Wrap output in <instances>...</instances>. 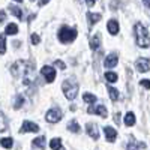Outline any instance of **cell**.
Wrapping results in <instances>:
<instances>
[{"label":"cell","instance_id":"6da1fadb","mask_svg":"<svg viewBox=\"0 0 150 150\" xmlns=\"http://www.w3.org/2000/svg\"><path fill=\"white\" fill-rule=\"evenodd\" d=\"M12 74L17 75V77L20 78H24V83L29 84L30 80L33 78V68L30 65H27L26 62H17V63L14 65V68H12Z\"/></svg>","mask_w":150,"mask_h":150},{"label":"cell","instance_id":"7a4b0ae2","mask_svg":"<svg viewBox=\"0 0 150 150\" xmlns=\"http://www.w3.org/2000/svg\"><path fill=\"white\" fill-rule=\"evenodd\" d=\"M135 39H137L138 47H141V48L150 47V38H149L147 29L143 26V24H140V23L135 24Z\"/></svg>","mask_w":150,"mask_h":150},{"label":"cell","instance_id":"3957f363","mask_svg":"<svg viewBox=\"0 0 150 150\" xmlns=\"http://www.w3.org/2000/svg\"><path fill=\"white\" fill-rule=\"evenodd\" d=\"M62 90H63L65 96L69 99V101H72V99H75V96H77V93H78V84L72 78H69L62 84Z\"/></svg>","mask_w":150,"mask_h":150},{"label":"cell","instance_id":"277c9868","mask_svg":"<svg viewBox=\"0 0 150 150\" xmlns=\"http://www.w3.org/2000/svg\"><path fill=\"white\" fill-rule=\"evenodd\" d=\"M57 36H59V39H60L62 42L69 44V42H72L75 38H77V30H75V29H69V27L63 26V27L59 30Z\"/></svg>","mask_w":150,"mask_h":150},{"label":"cell","instance_id":"5b68a950","mask_svg":"<svg viewBox=\"0 0 150 150\" xmlns=\"http://www.w3.org/2000/svg\"><path fill=\"white\" fill-rule=\"evenodd\" d=\"M62 117H63V114H62V111L59 110V108H53V110H50L48 112H47V122H50V123H57V122H60L62 120Z\"/></svg>","mask_w":150,"mask_h":150},{"label":"cell","instance_id":"8992f818","mask_svg":"<svg viewBox=\"0 0 150 150\" xmlns=\"http://www.w3.org/2000/svg\"><path fill=\"white\" fill-rule=\"evenodd\" d=\"M87 112H89V114H99L101 117H107V116H108L107 108L102 107V105H92V107H89Z\"/></svg>","mask_w":150,"mask_h":150},{"label":"cell","instance_id":"52a82bcc","mask_svg":"<svg viewBox=\"0 0 150 150\" xmlns=\"http://www.w3.org/2000/svg\"><path fill=\"white\" fill-rule=\"evenodd\" d=\"M41 72H42V75L45 77V80H47L48 83H53V81H54V78H56V71H54L53 66H44Z\"/></svg>","mask_w":150,"mask_h":150},{"label":"cell","instance_id":"ba28073f","mask_svg":"<svg viewBox=\"0 0 150 150\" xmlns=\"http://www.w3.org/2000/svg\"><path fill=\"white\" fill-rule=\"evenodd\" d=\"M135 68L138 72H149L150 71V60L146 59H138L135 62Z\"/></svg>","mask_w":150,"mask_h":150},{"label":"cell","instance_id":"9c48e42d","mask_svg":"<svg viewBox=\"0 0 150 150\" xmlns=\"http://www.w3.org/2000/svg\"><path fill=\"white\" fill-rule=\"evenodd\" d=\"M117 62H119V56L116 53H112V54H110V56L105 57L104 66L105 68H114V66H117Z\"/></svg>","mask_w":150,"mask_h":150},{"label":"cell","instance_id":"30bf717a","mask_svg":"<svg viewBox=\"0 0 150 150\" xmlns=\"http://www.w3.org/2000/svg\"><path fill=\"white\" fill-rule=\"evenodd\" d=\"M38 131H39V126H38L36 123H33V122H24L23 128L20 129L21 134H24V132H38Z\"/></svg>","mask_w":150,"mask_h":150},{"label":"cell","instance_id":"8fae6325","mask_svg":"<svg viewBox=\"0 0 150 150\" xmlns=\"http://www.w3.org/2000/svg\"><path fill=\"white\" fill-rule=\"evenodd\" d=\"M86 131H87V134H89L93 140H98L99 138V129H98V126H95V125H87L86 126Z\"/></svg>","mask_w":150,"mask_h":150},{"label":"cell","instance_id":"7c38bea8","mask_svg":"<svg viewBox=\"0 0 150 150\" xmlns=\"http://www.w3.org/2000/svg\"><path fill=\"white\" fill-rule=\"evenodd\" d=\"M104 132H105V135H107V140H108L110 143L116 141L117 132H116L114 129H112V128H110V126H105V128H104Z\"/></svg>","mask_w":150,"mask_h":150},{"label":"cell","instance_id":"4fadbf2b","mask_svg":"<svg viewBox=\"0 0 150 150\" xmlns=\"http://www.w3.org/2000/svg\"><path fill=\"white\" fill-rule=\"evenodd\" d=\"M107 27H108V32L111 35H117V32H119V23L116 20H111V21H108Z\"/></svg>","mask_w":150,"mask_h":150},{"label":"cell","instance_id":"5bb4252c","mask_svg":"<svg viewBox=\"0 0 150 150\" xmlns=\"http://www.w3.org/2000/svg\"><path fill=\"white\" fill-rule=\"evenodd\" d=\"M99 45H101V35L96 33V35L92 38V41H90V48L93 50V51H96V50L99 48Z\"/></svg>","mask_w":150,"mask_h":150},{"label":"cell","instance_id":"9a60e30c","mask_svg":"<svg viewBox=\"0 0 150 150\" xmlns=\"http://www.w3.org/2000/svg\"><path fill=\"white\" fill-rule=\"evenodd\" d=\"M146 147V143H138L135 140H131L129 144H128V150H140V149H144Z\"/></svg>","mask_w":150,"mask_h":150},{"label":"cell","instance_id":"2e32d148","mask_svg":"<svg viewBox=\"0 0 150 150\" xmlns=\"http://www.w3.org/2000/svg\"><path fill=\"white\" fill-rule=\"evenodd\" d=\"M33 146L35 147H39L41 150L45 149V137H38V138L33 140Z\"/></svg>","mask_w":150,"mask_h":150},{"label":"cell","instance_id":"e0dca14e","mask_svg":"<svg viewBox=\"0 0 150 150\" xmlns=\"http://www.w3.org/2000/svg\"><path fill=\"white\" fill-rule=\"evenodd\" d=\"M50 147H51L53 150H63V146H62L60 138H53L51 143H50Z\"/></svg>","mask_w":150,"mask_h":150},{"label":"cell","instance_id":"ac0fdd59","mask_svg":"<svg viewBox=\"0 0 150 150\" xmlns=\"http://www.w3.org/2000/svg\"><path fill=\"white\" fill-rule=\"evenodd\" d=\"M134 123H135L134 112H128V114L125 116V125H126V126H134Z\"/></svg>","mask_w":150,"mask_h":150},{"label":"cell","instance_id":"d6986e66","mask_svg":"<svg viewBox=\"0 0 150 150\" xmlns=\"http://www.w3.org/2000/svg\"><path fill=\"white\" fill-rule=\"evenodd\" d=\"M18 33V26L14 23H11L6 26V35H17Z\"/></svg>","mask_w":150,"mask_h":150},{"label":"cell","instance_id":"ffe728a7","mask_svg":"<svg viewBox=\"0 0 150 150\" xmlns=\"http://www.w3.org/2000/svg\"><path fill=\"white\" fill-rule=\"evenodd\" d=\"M108 95L111 98V101H114V102L119 99V92H117V89H114V87H108Z\"/></svg>","mask_w":150,"mask_h":150},{"label":"cell","instance_id":"44dd1931","mask_svg":"<svg viewBox=\"0 0 150 150\" xmlns=\"http://www.w3.org/2000/svg\"><path fill=\"white\" fill-rule=\"evenodd\" d=\"M87 18H89L90 24H95V23H98L99 20H101V14H92V12H89V14H87Z\"/></svg>","mask_w":150,"mask_h":150},{"label":"cell","instance_id":"7402d4cb","mask_svg":"<svg viewBox=\"0 0 150 150\" xmlns=\"http://www.w3.org/2000/svg\"><path fill=\"white\" fill-rule=\"evenodd\" d=\"M0 144H2L5 149H11V147H12V144H14V141H12V138L6 137V138H2V140H0Z\"/></svg>","mask_w":150,"mask_h":150},{"label":"cell","instance_id":"603a6c76","mask_svg":"<svg viewBox=\"0 0 150 150\" xmlns=\"http://www.w3.org/2000/svg\"><path fill=\"white\" fill-rule=\"evenodd\" d=\"M9 11H11V12H12V14H14L17 18L23 20V12H21V9H20V8H17V6H11V8H9Z\"/></svg>","mask_w":150,"mask_h":150},{"label":"cell","instance_id":"cb8c5ba5","mask_svg":"<svg viewBox=\"0 0 150 150\" xmlns=\"http://www.w3.org/2000/svg\"><path fill=\"white\" fill-rule=\"evenodd\" d=\"M6 51V39L5 35H0V54H5Z\"/></svg>","mask_w":150,"mask_h":150},{"label":"cell","instance_id":"d4e9b609","mask_svg":"<svg viewBox=\"0 0 150 150\" xmlns=\"http://www.w3.org/2000/svg\"><path fill=\"white\" fill-rule=\"evenodd\" d=\"M68 129L71 131V132H80V126H78V123L77 122H69V125H68Z\"/></svg>","mask_w":150,"mask_h":150},{"label":"cell","instance_id":"484cf974","mask_svg":"<svg viewBox=\"0 0 150 150\" xmlns=\"http://www.w3.org/2000/svg\"><path fill=\"white\" fill-rule=\"evenodd\" d=\"M83 99H84L86 102H89V104H95L96 102V96L95 95H90V93H84Z\"/></svg>","mask_w":150,"mask_h":150},{"label":"cell","instance_id":"4316f807","mask_svg":"<svg viewBox=\"0 0 150 150\" xmlns=\"http://www.w3.org/2000/svg\"><path fill=\"white\" fill-rule=\"evenodd\" d=\"M105 78H107V81H110V83H116V81H117V74H114V72H107V74H105Z\"/></svg>","mask_w":150,"mask_h":150},{"label":"cell","instance_id":"83f0119b","mask_svg":"<svg viewBox=\"0 0 150 150\" xmlns=\"http://www.w3.org/2000/svg\"><path fill=\"white\" fill-rule=\"evenodd\" d=\"M6 129V119H5V114L0 111V132H3Z\"/></svg>","mask_w":150,"mask_h":150},{"label":"cell","instance_id":"f1b7e54d","mask_svg":"<svg viewBox=\"0 0 150 150\" xmlns=\"http://www.w3.org/2000/svg\"><path fill=\"white\" fill-rule=\"evenodd\" d=\"M23 102H24V98H23V96H17V98H15V104H14V108H15V110H18V108L23 105Z\"/></svg>","mask_w":150,"mask_h":150},{"label":"cell","instance_id":"f546056e","mask_svg":"<svg viewBox=\"0 0 150 150\" xmlns=\"http://www.w3.org/2000/svg\"><path fill=\"white\" fill-rule=\"evenodd\" d=\"M39 41H41V38L38 36L36 33H35V35H32V44H35V45H36V44H39Z\"/></svg>","mask_w":150,"mask_h":150},{"label":"cell","instance_id":"4dcf8cb0","mask_svg":"<svg viewBox=\"0 0 150 150\" xmlns=\"http://www.w3.org/2000/svg\"><path fill=\"white\" fill-rule=\"evenodd\" d=\"M140 84H141L143 87H146V89H150V81H149V80H141Z\"/></svg>","mask_w":150,"mask_h":150},{"label":"cell","instance_id":"1f68e13d","mask_svg":"<svg viewBox=\"0 0 150 150\" xmlns=\"http://www.w3.org/2000/svg\"><path fill=\"white\" fill-rule=\"evenodd\" d=\"M54 65H56L57 68H60V69H65V68H66V66H65V63H63V62H60V60H57Z\"/></svg>","mask_w":150,"mask_h":150},{"label":"cell","instance_id":"d6a6232c","mask_svg":"<svg viewBox=\"0 0 150 150\" xmlns=\"http://www.w3.org/2000/svg\"><path fill=\"white\" fill-rule=\"evenodd\" d=\"M5 20H6V14H5L3 11H0V24L5 23Z\"/></svg>","mask_w":150,"mask_h":150},{"label":"cell","instance_id":"836d02e7","mask_svg":"<svg viewBox=\"0 0 150 150\" xmlns=\"http://www.w3.org/2000/svg\"><path fill=\"white\" fill-rule=\"evenodd\" d=\"M86 2H87V5H89V6H93L96 0H86Z\"/></svg>","mask_w":150,"mask_h":150},{"label":"cell","instance_id":"e575fe53","mask_svg":"<svg viewBox=\"0 0 150 150\" xmlns=\"http://www.w3.org/2000/svg\"><path fill=\"white\" fill-rule=\"evenodd\" d=\"M48 2H50V0H39V2H38V3H39V5L42 6V5H45V3H48Z\"/></svg>","mask_w":150,"mask_h":150},{"label":"cell","instance_id":"d590c367","mask_svg":"<svg viewBox=\"0 0 150 150\" xmlns=\"http://www.w3.org/2000/svg\"><path fill=\"white\" fill-rule=\"evenodd\" d=\"M143 2H144V5H146L147 8H150V0H143Z\"/></svg>","mask_w":150,"mask_h":150},{"label":"cell","instance_id":"8d00e7d4","mask_svg":"<svg viewBox=\"0 0 150 150\" xmlns=\"http://www.w3.org/2000/svg\"><path fill=\"white\" fill-rule=\"evenodd\" d=\"M15 2H23V0H15Z\"/></svg>","mask_w":150,"mask_h":150},{"label":"cell","instance_id":"74e56055","mask_svg":"<svg viewBox=\"0 0 150 150\" xmlns=\"http://www.w3.org/2000/svg\"><path fill=\"white\" fill-rule=\"evenodd\" d=\"M32 2H33V0H32Z\"/></svg>","mask_w":150,"mask_h":150}]
</instances>
